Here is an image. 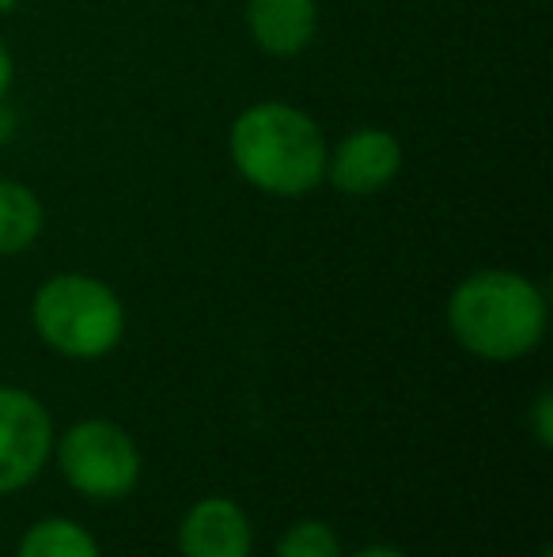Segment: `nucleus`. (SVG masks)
Here are the masks:
<instances>
[{
	"instance_id": "1",
	"label": "nucleus",
	"mask_w": 553,
	"mask_h": 557,
	"mask_svg": "<svg viewBox=\"0 0 553 557\" xmlns=\"http://www.w3.org/2000/svg\"><path fill=\"white\" fill-rule=\"evenodd\" d=\"M550 304L531 277L516 270H474L448 296V331L470 357L512 364L531 357L546 337Z\"/></svg>"
},
{
	"instance_id": "2",
	"label": "nucleus",
	"mask_w": 553,
	"mask_h": 557,
	"mask_svg": "<svg viewBox=\"0 0 553 557\" xmlns=\"http://www.w3.org/2000/svg\"><path fill=\"white\" fill-rule=\"evenodd\" d=\"M323 129L307 111L280 99H262L236 114L228 156L247 186L269 198H303L326 183Z\"/></svg>"
},
{
	"instance_id": "3",
	"label": "nucleus",
	"mask_w": 553,
	"mask_h": 557,
	"mask_svg": "<svg viewBox=\"0 0 553 557\" xmlns=\"http://www.w3.org/2000/svg\"><path fill=\"white\" fill-rule=\"evenodd\" d=\"M35 334L68 360H99L126 337V308L91 273H53L30 300Z\"/></svg>"
},
{
	"instance_id": "4",
	"label": "nucleus",
	"mask_w": 553,
	"mask_h": 557,
	"mask_svg": "<svg viewBox=\"0 0 553 557\" xmlns=\"http://www.w3.org/2000/svg\"><path fill=\"white\" fill-rule=\"evenodd\" d=\"M53 455L65 482L88 500H122L140 482V447L118 421H76L53 441Z\"/></svg>"
},
{
	"instance_id": "5",
	"label": "nucleus",
	"mask_w": 553,
	"mask_h": 557,
	"mask_svg": "<svg viewBox=\"0 0 553 557\" xmlns=\"http://www.w3.org/2000/svg\"><path fill=\"white\" fill-rule=\"evenodd\" d=\"M53 418L30 391L0 383V497L20 493L53 455Z\"/></svg>"
},
{
	"instance_id": "6",
	"label": "nucleus",
	"mask_w": 553,
	"mask_h": 557,
	"mask_svg": "<svg viewBox=\"0 0 553 557\" xmlns=\"http://www.w3.org/2000/svg\"><path fill=\"white\" fill-rule=\"evenodd\" d=\"M402 140L384 125H361L326 152V183L349 198L384 194L402 175Z\"/></svg>"
},
{
	"instance_id": "7",
	"label": "nucleus",
	"mask_w": 553,
	"mask_h": 557,
	"mask_svg": "<svg viewBox=\"0 0 553 557\" xmlns=\"http://www.w3.org/2000/svg\"><path fill=\"white\" fill-rule=\"evenodd\" d=\"M254 528L231 497H201L178 523V557H251Z\"/></svg>"
},
{
	"instance_id": "8",
	"label": "nucleus",
	"mask_w": 553,
	"mask_h": 557,
	"mask_svg": "<svg viewBox=\"0 0 553 557\" xmlns=\"http://www.w3.org/2000/svg\"><path fill=\"white\" fill-rule=\"evenodd\" d=\"M247 30L269 58H300L318 35V0H247Z\"/></svg>"
},
{
	"instance_id": "9",
	"label": "nucleus",
	"mask_w": 553,
	"mask_h": 557,
	"mask_svg": "<svg viewBox=\"0 0 553 557\" xmlns=\"http://www.w3.org/2000/svg\"><path fill=\"white\" fill-rule=\"evenodd\" d=\"M46 209L38 194L20 178H0V255H23L38 243Z\"/></svg>"
},
{
	"instance_id": "10",
	"label": "nucleus",
	"mask_w": 553,
	"mask_h": 557,
	"mask_svg": "<svg viewBox=\"0 0 553 557\" xmlns=\"http://www.w3.org/2000/svg\"><path fill=\"white\" fill-rule=\"evenodd\" d=\"M15 557H103L96 535L65 516H50L27 528Z\"/></svg>"
},
{
	"instance_id": "11",
	"label": "nucleus",
	"mask_w": 553,
	"mask_h": 557,
	"mask_svg": "<svg viewBox=\"0 0 553 557\" xmlns=\"http://www.w3.org/2000/svg\"><path fill=\"white\" fill-rule=\"evenodd\" d=\"M274 557H341V539L326 520H300L280 535Z\"/></svg>"
},
{
	"instance_id": "12",
	"label": "nucleus",
	"mask_w": 553,
	"mask_h": 557,
	"mask_svg": "<svg viewBox=\"0 0 553 557\" xmlns=\"http://www.w3.org/2000/svg\"><path fill=\"white\" fill-rule=\"evenodd\" d=\"M531 429H535V441H539V447L553 444V395L550 391H539V398H535Z\"/></svg>"
},
{
	"instance_id": "13",
	"label": "nucleus",
	"mask_w": 553,
	"mask_h": 557,
	"mask_svg": "<svg viewBox=\"0 0 553 557\" xmlns=\"http://www.w3.org/2000/svg\"><path fill=\"white\" fill-rule=\"evenodd\" d=\"M12 76H15L12 50H8V46H4V38H0V107H4L8 91H12Z\"/></svg>"
},
{
	"instance_id": "14",
	"label": "nucleus",
	"mask_w": 553,
	"mask_h": 557,
	"mask_svg": "<svg viewBox=\"0 0 553 557\" xmlns=\"http://www.w3.org/2000/svg\"><path fill=\"white\" fill-rule=\"evenodd\" d=\"M353 557H410V554H402L399 546H364Z\"/></svg>"
},
{
	"instance_id": "15",
	"label": "nucleus",
	"mask_w": 553,
	"mask_h": 557,
	"mask_svg": "<svg viewBox=\"0 0 553 557\" xmlns=\"http://www.w3.org/2000/svg\"><path fill=\"white\" fill-rule=\"evenodd\" d=\"M15 4H20V0H0V12H12Z\"/></svg>"
},
{
	"instance_id": "16",
	"label": "nucleus",
	"mask_w": 553,
	"mask_h": 557,
	"mask_svg": "<svg viewBox=\"0 0 553 557\" xmlns=\"http://www.w3.org/2000/svg\"><path fill=\"white\" fill-rule=\"evenodd\" d=\"M539 557H553V554H550V550H542V554H539Z\"/></svg>"
}]
</instances>
